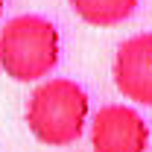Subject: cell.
Instances as JSON below:
<instances>
[{
  "label": "cell",
  "instance_id": "7a4b0ae2",
  "mask_svg": "<svg viewBox=\"0 0 152 152\" xmlns=\"http://www.w3.org/2000/svg\"><path fill=\"white\" fill-rule=\"evenodd\" d=\"M61 56L58 26L44 15H15L0 26V67L15 82L50 76Z\"/></svg>",
  "mask_w": 152,
  "mask_h": 152
},
{
  "label": "cell",
  "instance_id": "8992f818",
  "mask_svg": "<svg viewBox=\"0 0 152 152\" xmlns=\"http://www.w3.org/2000/svg\"><path fill=\"white\" fill-rule=\"evenodd\" d=\"M3 6H6V0H0V18H3Z\"/></svg>",
  "mask_w": 152,
  "mask_h": 152
},
{
  "label": "cell",
  "instance_id": "6da1fadb",
  "mask_svg": "<svg viewBox=\"0 0 152 152\" xmlns=\"http://www.w3.org/2000/svg\"><path fill=\"white\" fill-rule=\"evenodd\" d=\"M91 114V99L73 79L53 76L44 79L26 102V126L44 146H70L76 143Z\"/></svg>",
  "mask_w": 152,
  "mask_h": 152
},
{
  "label": "cell",
  "instance_id": "3957f363",
  "mask_svg": "<svg viewBox=\"0 0 152 152\" xmlns=\"http://www.w3.org/2000/svg\"><path fill=\"white\" fill-rule=\"evenodd\" d=\"M91 146L94 152H146L152 146L149 126L132 105H102L91 120Z\"/></svg>",
  "mask_w": 152,
  "mask_h": 152
},
{
  "label": "cell",
  "instance_id": "5b68a950",
  "mask_svg": "<svg viewBox=\"0 0 152 152\" xmlns=\"http://www.w3.org/2000/svg\"><path fill=\"white\" fill-rule=\"evenodd\" d=\"M76 18L91 26H117L129 20L140 0H67Z\"/></svg>",
  "mask_w": 152,
  "mask_h": 152
},
{
  "label": "cell",
  "instance_id": "52a82bcc",
  "mask_svg": "<svg viewBox=\"0 0 152 152\" xmlns=\"http://www.w3.org/2000/svg\"><path fill=\"white\" fill-rule=\"evenodd\" d=\"M149 152H152V146H149Z\"/></svg>",
  "mask_w": 152,
  "mask_h": 152
},
{
  "label": "cell",
  "instance_id": "277c9868",
  "mask_svg": "<svg viewBox=\"0 0 152 152\" xmlns=\"http://www.w3.org/2000/svg\"><path fill=\"white\" fill-rule=\"evenodd\" d=\"M111 76L126 99L152 108V32H137L117 47Z\"/></svg>",
  "mask_w": 152,
  "mask_h": 152
}]
</instances>
